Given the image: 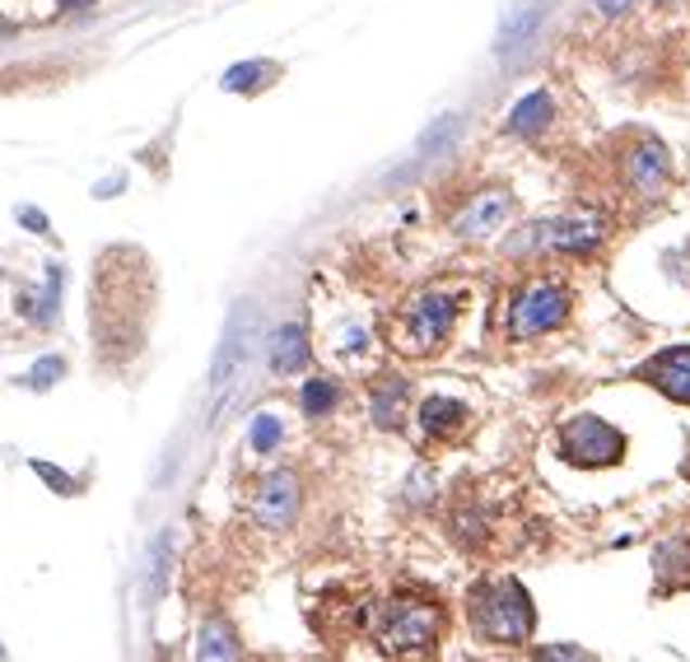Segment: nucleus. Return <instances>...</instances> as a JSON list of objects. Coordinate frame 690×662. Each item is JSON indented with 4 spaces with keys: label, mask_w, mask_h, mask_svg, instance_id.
Here are the masks:
<instances>
[{
    "label": "nucleus",
    "mask_w": 690,
    "mask_h": 662,
    "mask_svg": "<svg viewBox=\"0 0 690 662\" xmlns=\"http://www.w3.org/2000/svg\"><path fill=\"white\" fill-rule=\"evenodd\" d=\"M467 621L481 644H499V649H523L537 629V607L532 593L513 574H485L467 593Z\"/></svg>",
    "instance_id": "1"
},
{
    "label": "nucleus",
    "mask_w": 690,
    "mask_h": 662,
    "mask_svg": "<svg viewBox=\"0 0 690 662\" xmlns=\"http://www.w3.org/2000/svg\"><path fill=\"white\" fill-rule=\"evenodd\" d=\"M444 629H448V611L425 593H397L379 611V644L401 662L434 658Z\"/></svg>",
    "instance_id": "2"
},
{
    "label": "nucleus",
    "mask_w": 690,
    "mask_h": 662,
    "mask_svg": "<svg viewBox=\"0 0 690 662\" xmlns=\"http://www.w3.org/2000/svg\"><path fill=\"white\" fill-rule=\"evenodd\" d=\"M458 308L462 298L458 294H444V290H425L416 298H406L397 308V322H392V345L401 355H438L452 336V322H458Z\"/></svg>",
    "instance_id": "3"
},
{
    "label": "nucleus",
    "mask_w": 690,
    "mask_h": 662,
    "mask_svg": "<svg viewBox=\"0 0 690 662\" xmlns=\"http://www.w3.org/2000/svg\"><path fill=\"white\" fill-rule=\"evenodd\" d=\"M574 313V290L564 280H527L518 285L509 298V341H537V336H551L570 322Z\"/></svg>",
    "instance_id": "4"
},
{
    "label": "nucleus",
    "mask_w": 690,
    "mask_h": 662,
    "mask_svg": "<svg viewBox=\"0 0 690 662\" xmlns=\"http://www.w3.org/2000/svg\"><path fill=\"white\" fill-rule=\"evenodd\" d=\"M555 448L570 467L578 471H602V467H621L625 462V434L602 416H574L560 424Z\"/></svg>",
    "instance_id": "5"
},
{
    "label": "nucleus",
    "mask_w": 690,
    "mask_h": 662,
    "mask_svg": "<svg viewBox=\"0 0 690 662\" xmlns=\"http://www.w3.org/2000/svg\"><path fill=\"white\" fill-rule=\"evenodd\" d=\"M672 182V160L663 150V140L653 136H630L621 150V187L639 201H657Z\"/></svg>",
    "instance_id": "6"
},
{
    "label": "nucleus",
    "mask_w": 690,
    "mask_h": 662,
    "mask_svg": "<svg viewBox=\"0 0 690 662\" xmlns=\"http://www.w3.org/2000/svg\"><path fill=\"white\" fill-rule=\"evenodd\" d=\"M602 239H606V215H598V211L560 215L551 225H532V233H527L532 247L564 252V257H588V252L602 247Z\"/></svg>",
    "instance_id": "7"
},
{
    "label": "nucleus",
    "mask_w": 690,
    "mask_h": 662,
    "mask_svg": "<svg viewBox=\"0 0 690 662\" xmlns=\"http://www.w3.org/2000/svg\"><path fill=\"white\" fill-rule=\"evenodd\" d=\"M294 518H299V476L294 471H271V476L257 481L253 491V523L257 527H271V532H285Z\"/></svg>",
    "instance_id": "8"
},
{
    "label": "nucleus",
    "mask_w": 690,
    "mask_h": 662,
    "mask_svg": "<svg viewBox=\"0 0 690 662\" xmlns=\"http://www.w3.org/2000/svg\"><path fill=\"white\" fill-rule=\"evenodd\" d=\"M509 215H513V196L504 187H485V192H476L458 215H452V233H458V239H490V233L509 225Z\"/></svg>",
    "instance_id": "9"
},
{
    "label": "nucleus",
    "mask_w": 690,
    "mask_h": 662,
    "mask_svg": "<svg viewBox=\"0 0 690 662\" xmlns=\"http://www.w3.org/2000/svg\"><path fill=\"white\" fill-rule=\"evenodd\" d=\"M639 383L657 387L667 402L690 406V345H672V351H657L649 365H639Z\"/></svg>",
    "instance_id": "10"
},
{
    "label": "nucleus",
    "mask_w": 690,
    "mask_h": 662,
    "mask_svg": "<svg viewBox=\"0 0 690 662\" xmlns=\"http://www.w3.org/2000/svg\"><path fill=\"white\" fill-rule=\"evenodd\" d=\"M653 593L677 597L690 593V532H672L653 550Z\"/></svg>",
    "instance_id": "11"
},
{
    "label": "nucleus",
    "mask_w": 690,
    "mask_h": 662,
    "mask_svg": "<svg viewBox=\"0 0 690 662\" xmlns=\"http://www.w3.org/2000/svg\"><path fill=\"white\" fill-rule=\"evenodd\" d=\"M416 420H420V430H425L430 444H448V438H458L467 424H472V406L452 402V397H425Z\"/></svg>",
    "instance_id": "12"
},
{
    "label": "nucleus",
    "mask_w": 690,
    "mask_h": 662,
    "mask_svg": "<svg viewBox=\"0 0 690 662\" xmlns=\"http://www.w3.org/2000/svg\"><path fill=\"white\" fill-rule=\"evenodd\" d=\"M551 122H555V99L546 89H532L523 93V99L513 103V113H509V136H523V140H537L541 131H551Z\"/></svg>",
    "instance_id": "13"
},
{
    "label": "nucleus",
    "mask_w": 690,
    "mask_h": 662,
    "mask_svg": "<svg viewBox=\"0 0 690 662\" xmlns=\"http://www.w3.org/2000/svg\"><path fill=\"white\" fill-rule=\"evenodd\" d=\"M406 397H411L406 378H397V373L373 378V387H369V416H373V424H379V430H397L401 416H406Z\"/></svg>",
    "instance_id": "14"
},
{
    "label": "nucleus",
    "mask_w": 690,
    "mask_h": 662,
    "mask_svg": "<svg viewBox=\"0 0 690 662\" xmlns=\"http://www.w3.org/2000/svg\"><path fill=\"white\" fill-rule=\"evenodd\" d=\"M243 331H247V308H239L229 318L225 327V345H219V355H215V369H210V387H215V397L225 392L233 378H239V365H243V351H247V341H243Z\"/></svg>",
    "instance_id": "15"
},
{
    "label": "nucleus",
    "mask_w": 690,
    "mask_h": 662,
    "mask_svg": "<svg viewBox=\"0 0 690 662\" xmlns=\"http://www.w3.org/2000/svg\"><path fill=\"white\" fill-rule=\"evenodd\" d=\"M308 365V331L299 322H285L271 336V369L276 373H299Z\"/></svg>",
    "instance_id": "16"
},
{
    "label": "nucleus",
    "mask_w": 690,
    "mask_h": 662,
    "mask_svg": "<svg viewBox=\"0 0 690 662\" xmlns=\"http://www.w3.org/2000/svg\"><path fill=\"white\" fill-rule=\"evenodd\" d=\"M276 75H280L276 61H239V66L225 71V80H219V85H225L229 93H257V89L271 85Z\"/></svg>",
    "instance_id": "17"
},
{
    "label": "nucleus",
    "mask_w": 690,
    "mask_h": 662,
    "mask_svg": "<svg viewBox=\"0 0 690 662\" xmlns=\"http://www.w3.org/2000/svg\"><path fill=\"white\" fill-rule=\"evenodd\" d=\"M196 658L201 662H239V639L225 621H210L201 629V644H196Z\"/></svg>",
    "instance_id": "18"
},
{
    "label": "nucleus",
    "mask_w": 690,
    "mask_h": 662,
    "mask_svg": "<svg viewBox=\"0 0 690 662\" xmlns=\"http://www.w3.org/2000/svg\"><path fill=\"white\" fill-rule=\"evenodd\" d=\"M299 406H304V416H312V420L332 416L336 406H341V387H336V378H308V383L299 387Z\"/></svg>",
    "instance_id": "19"
},
{
    "label": "nucleus",
    "mask_w": 690,
    "mask_h": 662,
    "mask_svg": "<svg viewBox=\"0 0 690 662\" xmlns=\"http://www.w3.org/2000/svg\"><path fill=\"white\" fill-rule=\"evenodd\" d=\"M458 136H462V117L448 113V117H438L425 136H420L416 154H420V160H438V154H448L452 145H458Z\"/></svg>",
    "instance_id": "20"
},
{
    "label": "nucleus",
    "mask_w": 690,
    "mask_h": 662,
    "mask_svg": "<svg viewBox=\"0 0 690 662\" xmlns=\"http://www.w3.org/2000/svg\"><path fill=\"white\" fill-rule=\"evenodd\" d=\"M56 298H61V266H56V262H47V285H42V294L34 290V294H24L20 304H24L28 318L47 327V322H52V313H56Z\"/></svg>",
    "instance_id": "21"
},
{
    "label": "nucleus",
    "mask_w": 690,
    "mask_h": 662,
    "mask_svg": "<svg viewBox=\"0 0 690 662\" xmlns=\"http://www.w3.org/2000/svg\"><path fill=\"white\" fill-rule=\"evenodd\" d=\"M541 14H546L541 5H527V10H518V14H513V20L504 24V34H499V42H495V47H499V56H509V52H518V47H523V42H527L532 34H537Z\"/></svg>",
    "instance_id": "22"
},
{
    "label": "nucleus",
    "mask_w": 690,
    "mask_h": 662,
    "mask_svg": "<svg viewBox=\"0 0 690 662\" xmlns=\"http://www.w3.org/2000/svg\"><path fill=\"white\" fill-rule=\"evenodd\" d=\"M532 662H598V653L578 649V644H541V649H532Z\"/></svg>",
    "instance_id": "23"
},
{
    "label": "nucleus",
    "mask_w": 690,
    "mask_h": 662,
    "mask_svg": "<svg viewBox=\"0 0 690 662\" xmlns=\"http://www.w3.org/2000/svg\"><path fill=\"white\" fill-rule=\"evenodd\" d=\"M280 434H285V430H280V420L261 411V416L253 420V453H271V448L280 444Z\"/></svg>",
    "instance_id": "24"
},
{
    "label": "nucleus",
    "mask_w": 690,
    "mask_h": 662,
    "mask_svg": "<svg viewBox=\"0 0 690 662\" xmlns=\"http://www.w3.org/2000/svg\"><path fill=\"white\" fill-rule=\"evenodd\" d=\"M61 373H66V359H61V355H47L42 365H34V369H28V378H24V383H28V387H52Z\"/></svg>",
    "instance_id": "25"
},
{
    "label": "nucleus",
    "mask_w": 690,
    "mask_h": 662,
    "mask_svg": "<svg viewBox=\"0 0 690 662\" xmlns=\"http://www.w3.org/2000/svg\"><path fill=\"white\" fill-rule=\"evenodd\" d=\"M34 471H38V476H42L47 485H52V491H56V495H75V481L66 476V471H56L52 462H34Z\"/></svg>",
    "instance_id": "26"
},
{
    "label": "nucleus",
    "mask_w": 690,
    "mask_h": 662,
    "mask_svg": "<svg viewBox=\"0 0 690 662\" xmlns=\"http://www.w3.org/2000/svg\"><path fill=\"white\" fill-rule=\"evenodd\" d=\"M20 225H24L28 233H42V239H52V225H47V215L34 211V206H20Z\"/></svg>",
    "instance_id": "27"
},
{
    "label": "nucleus",
    "mask_w": 690,
    "mask_h": 662,
    "mask_svg": "<svg viewBox=\"0 0 690 662\" xmlns=\"http://www.w3.org/2000/svg\"><path fill=\"white\" fill-rule=\"evenodd\" d=\"M592 5H598V10L606 14V20H621V14H630V10L639 5V0H592Z\"/></svg>",
    "instance_id": "28"
},
{
    "label": "nucleus",
    "mask_w": 690,
    "mask_h": 662,
    "mask_svg": "<svg viewBox=\"0 0 690 662\" xmlns=\"http://www.w3.org/2000/svg\"><path fill=\"white\" fill-rule=\"evenodd\" d=\"M122 187H127V178H113V182H99V192H93V196H117V192H122Z\"/></svg>",
    "instance_id": "29"
},
{
    "label": "nucleus",
    "mask_w": 690,
    "mask_h": 662,
    "mask_svg": "<svg viewBox=\"0 0 690 662\" xmlns=\"http://www.w3.org/2000/svg\"><path fill=\"white\" fill-rule=\"evenodd\" d=\"M56 5H61V10H93L99 0H56Z\"/></svg>",
    "instance_id": "30"
},
{
    "label": "nucleus",
    "mask_w": 690,
    "mask_h": 662,
    "mask_svg": "<svg viewBox=\"0 0 690 662\" xmlns=\"http://www.w3.org/2000/svg\"><path fill=\"white\" fill-rule=\"evenodd\" d=\"M681 476L690 481V444H686V462H681Z\"/></svg>",
    "instance_id": "31"
},
{
    "label": "nucleus",
    "mask_w": 690,
    "mask_h": 662,
    "mask_svg": "<svg viewBox=\"0 0 690 662\" xmlns=\"http://www.w3.org/2000/svg\"><path fill=\"white\" fill-rule=\"evenodd\" d=\"M5 34H14V24H10V20H0V38H5Z\"/></svg>",
    "instance_id": "32"
}]
</instances>
